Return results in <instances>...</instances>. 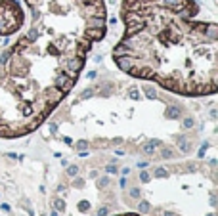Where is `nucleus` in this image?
<instances>
[{"mask_svg": "<svg viewBox=\"0 0 218 216\" xmlns=\"http://www.w3.org/2000/svg\"><path fill=\"white\" fill-rule=\"evenodd\" d=\"M29 27L0 54V138L35 132L77 84L107 31L103 0H25Z\"/></svg>", "mask_w": 218, "mask_h": 216, "instance_id": "f257e3e1", "label": "nucleus"}, {"mask_svg": "<svg viewBox=\"0 0 218 216\" xmlns=\"http://www.w3.org/2000/svg\"><path fill=\"white\" fill-rule=\"evenodd\" d=\"M125 33L113 48L123 73L180 96L218 90V25L195 0H123Z\"/></svg>", "mask_w": 218, "mask_h": 216, "instance_id": "f03ea898", "label": "nucleus"}, {"mask_svg": "<svg viewBox=\"0 0 218 216\" xmlns=\"http://www.w3.org/2000/svg\"><path fill=\"white\" fill-rule=\"evenodd\" d=\"M25 27V12L17 0H0V36H12Z\"/></svg>", "mask_w": 218, "mask_h": 216, "instance_id": "7ed1b4c3", "label": "nucleus"}, {"mask_svg": "<svg viewBox=\"0 0 218 216\" xmlns=\"http://www.w3.org/2000/svg\"><path fill=\"white\" fill-rule=\"evenodd\" d=\"M117 216H142V214H136V212H125V214H117Z\"/></svg>", "mask_w": 218, "mask_h": 216, "instance_id": "20e7f679", "label": "nucleus"}, {"mask_svg": "<svg viewBox=\"0 0 218 216\" xmlns=\"http://www.w3.org/2000/svg\"><path fill=\"white\" fill-rule=\"evenodd\" d=\"M155 174H157V176H166V170H163V169H159V170H157Z\"/></svg>", "mask_w": 218, "mask_h": 216, "instance_id": "39448f33", "label": "nucleus"}]
</instances>
